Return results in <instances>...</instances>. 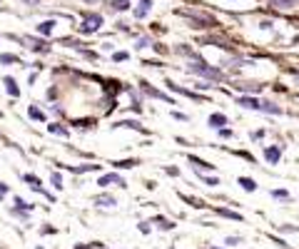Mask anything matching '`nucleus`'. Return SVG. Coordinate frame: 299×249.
<instances>
[{
  "mask_svg": "<svg viewBox=\"0 0 299 249\" xmlns=\"http://www.w3.org/2000/svg\"><path fill=\"white\" fill-rule=\"evenodd\" d=\"M130 3H132V0H112L110 5H112V10L122 13V10H127V8H130Z\"/></svg>",
  "mask_w": 299,
  "mask_h": 249,
  "instance_id": "6ab92c4d",
  "label": "nucleus"
},
{
  "mask_svg": "<svg viewBox=\"0 0 299 249\" xmlns=\"http://www.w3.org/2000/svg\"><path fill=\"white\" fill-rule=\"evenodd\" d=\"M50 180H53V187H58V189L63 187V180H60V175H58V172H53V177H50Z\"/></svg>",
  "mask_w": 299,
  "mask_h": 249,
  "instance_id": "7c9ffc66",
  "label": "nucleus"
},
{
  "mask_svg": "<svg viewBox=\"0 0 299 249\" xmlns=\"http://www.w3.org/2000/svg\"><path fill=\"white\" fill-rule=\"evenodd\" d=\"M85 3H97V0H85Z\"/></svg>",
  "mask_w": 299,
  "mask_h": 249,
  "instance_id": "4c0bfd02",
  "label": "nucleus"
},
{
  "mask_svg": "<svg viewBox=\"0 0 299 249\" xmlns=\"http://www.w3.org/2000/svg\"><path fill=\"white\" fill-rule=\"evenodd\" d=\"M147 45H152V43H150V38H140V40H137V50H145Z\"/></svg>",
  "mask_w": 299,
  "mask_h": 249,
  "instance_id": "c756f323",
  "label": "nucleus"
},
{
  "mask_svg": "<svg viewBox=\"0 0 299 249\" xmlns=\"http://www.w3.org/2000/svg\"><path fill=\"white\" fill-rule=\"evenodd\" d=\"M155 222L160 224V229H172V227H175V224H172V222H167L165 217H155Z\"/></svg>",
  "mask_w": 299,
  "mask_h": 249,
  "instance_id": "393cba45",
  "label": "nucleus"
},
{
  "mask_svg": "<svg viewBox=\"0 0 299 249\" xmlns=\"http://www.w3.org/2000/svg\"><path fill=\"white\" fill-rule=\"evenodd\" d=\"M200 177L205 180V185H210V187H217V185H220V180H217V177H207V175H202V172H200Z\"/></svg>",
  "mask_w": 299,
  "mask_h": 249,
  "instance_id": "cd10ccee",
  "label": "nucleus"
},
{
  "mask_svg": "<svg viewBox=\"0 0 299 249\" xmlns=\"http://www.w3.org/2000/svg\"><path fill=\"white\" fill-rule=\"evenodd\" d=\"M48 130H50V132H55V135H70V132H68L65 127H60V125H48Z\"/></svg>",
  "mask_w": 299,
  "mask_h": 249,
  "instance_id": "bb28decb",
  "label": "nucleus"
},
{
  "mask_svg": "<svg viewBox=\"0 0 299 249\" xmlns=\"http://www.w3.org/2000/svg\"><path fill=\"white\" fill-rule=\"evenodd\" d=\"M25 3H33V5H38V0H25Z\"/></svg>",
  "mask_w": 299,
  "mask_h": 249,
  "instance_id": "e433bc0d",
  "label": "nucleus"
},
{
  "mask_svg": "<svg viewBox=\"0 0 299 249\" xmlns=\"http://www.w3.org/2000/svg\"><path fill=\"white\" fill-rule=\"evenodd\" d=\"M237 102H239L242 107H247V110H259V107H262V102L254 100V97H239Z\"/></svg>",
  "mask_w": 299,
  "mask_h": 249,
  "instance_id": "9d476101",
  "label": "nucleus"
},
{
  "mask_svg": "<svg viewBox=\"0 0 299 249\" xmlns=\"http://www.w3.org/2000/svg\"><path fill=\"white\" fill-rule=\"evenodd\" d=\"M140 85H142V92H145L147 97H155V100H162V102H170V105H175V100H172L170 95H165V92H160V90L150 87L147 82H140Z\"/></svg>",
  "mask_w": 299,
  "mask_h": 249,
  "instance_id": "20e7f679",
  "label": "nucleus"
},
{
  "mask_svg": "<svg viewBox=\"0 0 299 249\" xmlns=\"http://www.w3.org/2000/svg\"><path fill=\"white\" fill-rule=\"evenodd\" d=\"M97 185H100V187H110V185L127 187V185H125V180H122L120 175H115V172H110V175H105V177H100V180H97Z\"/></svg>",
  "mask_w": 299,
  "mask_h": 249,
  "instance_id": "423d86ee",
  "label": "nucleus"
},
{
  "mask_svg": "<svg viewBox=\"0 0 299 249\" xmlns=\"http://www.w3.org/2000/svg\"><path fill=\"white\" fill-rule=\"evenodd\" d=\"M220 137H232V130H224L222 127V130H220Z\"/></svg>",
  "mask_w": 299,
  "mask_h": 249,
  "instance_id": "72a5a7b5",
  "label": "nucleus"
},
{
  "mask_svg": "<svg viewBox=\"0 0 299 249\" xmlns=\"http://www.w3.org/2000/svg\"><path fill=\"white\" fill-rule=\"evenodd\" d=\"M95 204H100V207H115L117 202H115L112 194H97V197H95Z\"/></svg>",
  "mask_w": 299,
  "mask_h": 249,
  "instance_id": "9b49d317",
  "label": "nucleus"
},
{
  "mask_svg": "<svg viewBox=\"0 0 299 249\" xmlns=\"http://www.w3.org/2000/svg\"><path fill=\"white\" fill-rule=\"evenodd\" d=\"M299 0H269V5H274V8H282V10H289V8H294Z\"/></svg>",
  "mask_w": 299,
  "mask_h": 249,
  "instance_id": "dca6fc26",
  "label": "nucleus"
},
{
  "mask_svg": "<svg viewBox=\"0 0 299 249\" xmlns=\"http://www.w3.org/2000/svg\"><path fill=\"white\" fill-rule=\"evenodd\" d=\"M28 48L35 50V53H50V45L43 43V40H28Z\"/></svg>",
  "mask_w": 299,
  "mask_h": 249,
  "instance_id": "1a4fd4ad",
  "label": "nucleus"
},
{
  "mask_svg": "<svg viewBox=\"0 0 299 249\" xmlns=\"http://www.w3.org/2000/svg\"><path fill=\"white\" fill-rule=\"evenodd\" d=\"M5 189H8V185H3V182H0V194H3Z\"/></svg>",
  "mask_w": 299,
  "mask_h": 249,
  "instance_id": "c9c22d12",
  "label": "nucleus"
},
{
  "mask_svg": "<svg viewBox=\"0 0 299 249\" xmlns=\"http://www.w3.org/2000/svg\"><path fill=\"white\" fill-rule=\"evenodd\" d=\"M137 165V160H122V162H115V167H120V170H130V167H135Z\"/></svg>",
  "mask_w": 299,
  "mask_h": 249,
  "instance_id": "4be33fe9",
  "label": "nucleus"
},
{
  "mask_svg": "<svg viewBox=\"0 0 299 249\" xmlns=\"http://www.w3.org/2000/svg\"><path fill=\"white\" fill-rule=\"evenodd\" d=\"M272 197H274V199H292L287 189H274V192H272Z\"/></svg>",
  "mask_w": 299,
  "mask_h": 249,
  "instance_id": "b1692460",
  "label": "nucleus"
},
{
  "mask_svg": "<svg viewBox=\"0 0 299 249\" xmlns=\"http://www.w3.org/2000/svg\"><path fill=\"white\" fill-rule=\"evenodd\" d=\"M5 90H8L13 97H18V95H20V90H18V82H15L13 77H5Z\"/></svg>",
  "mask_w": 299,
  "mask_h": 249,
  "instance_id": "f3484780",
  "label": "nucleus"
},
{
  "mask_svg": "<svg viewBox=\"0 0 299 249\" xmlns=\"http://www.w3.org/2000/svg\"><path fill=\"white\" fill-rule=\"evenodd\" d=\"M35 249H43V247H35Z\"/></svg>",
  "mask_w": 299,
  "mask_h": 249,
  "instance_id": "58836bf2",
  "label": "nucleus"
},
{
  "mask_svg": "<svg viewBox=\"0 0 299 249\" xmlns=\"http://www.w3.org/2000/svg\"><path fill=\"white\" fill-rule=\"evenodd\" d=\"M140 232H145V234H147V232H150V222H142V224H140Z\"/></svg>",
  "mask_w": 299,
  "mask_h": 249,
  "instance_id": "f704fd0d",
  "label": "nucleus"
},
{
  "mask_svg": "<svg viewBox=\"0 0 299 249\" xmlns=\"http://www.w3.org/2000/svg\"><path fill=\"white\" fill-rule=\"evenodd\" d=\"M115 127H132V130H140V132H145V127L137 122V120H122V122H117Z\"/></svg>",
  "mask_w": 299,
  "mask_h": 249,
  "instance_id": "a211bd4d",
  "label": "nucleus"
},
{
  "mask_svg": "<svg viewBox=\"0 0 299 249\" xmlns=\"http://www.w3.org/2000/svg\"><path fill=\"white\" fill-rule=\"evenodd\" d=\"M53 30H55V20H43L38 25V33L40 35H53Z\"/></svg>",
  "mask_w": 299,
  "mask_h": 249,
  "instance_id": "f8f14e48",
  "label": "nucleus"
},
{
  "mask_svg": "<svg viewBox=\"0 0 299 249\" xmlns=\"http://www.w3.org/2000/svg\"><path fill=\"white\" fill-rule=\"evenodd\" d=\"M187 72H192V75H202V77H207V80H212V82L222 80V70L207 65L200 55H190V60H187Z\"/></svg>",
  "mask_w": 299,
  "mask_h": 249,
  "instance_id": "f257e3e1",
  "label": "nucleus"
},
{
  "mask_svg": "<svg viewBox=\"0 0 299 249\" xmlns=\"http://www.w3.org/2000/svg\"><path fill=\"white\" fill-rule=\"evenodd\" d=\"M207 125H210V127H215V130H222L224 125H229V120H227V115H222V112H215V115H210Z\"/></svg>",
  "mask_w": 299,
  "mask_h": 249,
  "instance_id": "0eeeda50",
  "label": "nucleus"
},
{
  "mask_svg": "<svg viewBox=\"0 0 299 249\" xmlns=\"http://www.w3.org/2000/svg\"><path fill=\"white\" fill-rule=\"evenodd\" d=\"M239 242H242L239 237H227V242H224V244H229V247H237Z\"/></svg>",
  "mask_w": 299,
  "mask_h": 249,
  "instance_id": "2f4dec72",
  "label": "nucleus"
},
{
  "mask_svg": "<svg viewBox=\"0 0 299 249\" xmlns=\"http://www.w3.org/2000/svg\"><path fill=\"white\" fill-rule=\"evenodd\" d=\"M220 214H222V217H229V219H234V222H242V214H237V212H229V209H220Z\"/></svg>",
  "mask_w": 299,
  "mask_h": 249,
  "instance_id": "5701e85b",
  "label": "nucleus"
},
{
  "mask_svg": "<svg viewBox=\"0 0 299 249\" xmlns=\"http://www.w3.org/2000/svg\"><path fill=\"white\" fill-rule=\"evenodd\" d=\"M100 25H102V15L92 13V15H87V18H85V23L80 25V33H97V30H100Z\"/></svg>",
  "mask_w": 299,
  "mask_h": 249,
  "instance_id": "7ed1b4c3",
  "label": "nucleus"
},
{
  "mask_svg": "<svg viewBox=\"0 0 299 249\" xmlns=\"http://www.w3.org/2000/svg\"><path fill=\"white\" fill-rule=\"evenodd\" d=\"M239 185H242V189H247V192H254L257 189V182L249 180V177H239Z\"/></svg>",
  "mask_w": 299,
  "mask_h": 249,
  "instance_id": "aec40b11",
  "label": "nucleus"
},
{
  "mask_svg": "<svg viewBox=\"0 0 299 249\" xmlns=\"http://www.w3.org/2000/svg\"><path fill=\"white\" fill-rule=\"evenodd\" d=\"M0 62H5V65H8V62H18V58H15V55H8V53H3V55H0Z\"/></svg>",
  "mask_w": 299,
  "mask_h": 249,
  "instance_id": "c85d7f7f",
  "label": "nucleus"
},
{
  "mask_svg": "<svg viewBox=\"0 0 299 249\" xmlns=\"http://www.w3.org/2000/svg\"><path fill=\"white\" fill-rule=\"evenodd\" d=\"M190 165H195L200 172H205V170H215V165H210V162H205V160H200V157H192V155H190Z\"/></svg>",
  "mask_w": 299,
  "mask_h": 249,
  "instance_id": "4468645a",
  "label": "nucleus"
},
{
  "mask_svg": "<svg viewBox=\"0 0 299 249\" xmlns=\"http://www.w3.org/2000/svg\"><path fill=\"white\" fill-rule=\"evenodd\" d=\"M167 87H172V90H177L180 95H187V97H192V100H202V97H200V95H195L192 90H187V87H180V85H175V82H170V80H167Z\"/></svg>",
  "mask_w": 299,
  "mask_h": 249,
  "instance_id": "ddd939ff",
  "label": "nucleus"
},
{
  "mask_svg": "<svg viewBox=\"0 0 299 249\" xmlns=\"http://www.w3.org/2000/svg\"><path fill=\"white\" fill-rule=\"evenodd\" d=\"M259 110H262V112H272V115H282V107H279V105H274V102H269V100H264Z\"/></svg>",
  "mask_w": 299,
  "mask_h": 249,
  "instance_id": "2eb2a0df",
  "label": "nucleus"
},
{
  "mask_svg": "<svg viewBox=\"0 0 299 249\" xmlns=\"http://www.w3.org/2000/svg\"><path fill=\"white\" fill-rule=\"evenodd\" d=\"M130 55L127 53H115V62H122V60H127Z\"/></svg>",
  "mask_w": 299,
  "mask_h": 249,
  "instance_id": "473e14b6",
  "label": "nucleus"
},
{
  "mask_svg": "<svg viewBox=\"0 0 299 249\" xmlns=\"http://www.w3.org/2000/svg\"><path fill=\"white\" fill-rule=\"evenodd\" d=\"M152 10V0H140V5L135 8V18L137 20H142V18H147V13Z\"/></svg>",
  "mask_w": 299,
  "mask_h": 249,
  "instance_id": "6e6552de",
  "label": "nucleus"
},
{
  "mask_svg": "<svg viewBox=\"0 0 299 249\" xmlns=\"http://www.w3.org/2000/svg\"><path fill=\"white\" fill-rule=\"evenodd\" d=\"M28 115H30L33 120H40V122H45V115H43V112H40L38 107H33V105L28 107Z\"/></svg>",
  "mask_w": 299,
  "mask_h": 249,
  "instance_id": "412c9836",
  "label": "nucleus"
},
{
  "mask_svg": "<svg viewBox=\"0 0 299 249\" xmlns=\"http://www.w3.org/2000/svg\"><path fill=\"white\" fill-rule=\"evenodd\" d=\"M239 90H244V92H259L262 90V85H237Z\"/></svg>",
  "mask_w": 299,
  "mask_h": 249,
  "instance_id": "a878e982",
  "label": "nucleus"
},
{
  "mask_svg": "<svg viewBox=\"0 0 299 249\" xmlns=\"http://www.w3.org/2000/svg\"><path fill=\"white\" fill-rule=\"evenodd\" d=\"M297 80H299V72H297Z\"/></svg>",
  "mask_w": 299,
  "mask_h": 249,
  "instance_id": "ea45409f",
  "label": "nucleus"
},
{
  "mask_svg": "<svg viewBox=\"0 0 299 249\" xmlns=\"http://www.w3.org/2000/svg\"><path fill=\"white\" fill-rule=\"evenodd\" d=\"M279 157H282V147H277V145H267V147H264V160H267L269 165H277Z\"/></svg>",
  "mask_w": 299,
  "mask_h": 249,
  "instance_id": "39448f33",
  "label": "nucleus"
},
{
  "mask_svg": "<svg viewBox=\"0 0 299 249\" xmlns=\"http://www.w3.org/2000/svg\"><path fill=\"white\" fill-rule=\"evenodd\" d=\"M190 20H195V25L192 28H215L217 25V20L215 18H210V15H202V13H195V10H190V13H185Z\"/></svg>",
  "mask_w": 299,
  "mask_h": 249,
  "instance_id": "f03ea898",
  "label": "nucleus"
}]
</instances>
